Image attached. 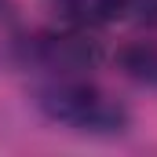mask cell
Masks as SVG:
<instances>
[{"label": "cell", "instance_id": "6da1fadb", "mask_svg": "<svg viewBox=\"0 0 157 157\" xmlns=\"http://www.w3.org/2000/svg\"><path fill=\"white\" fill-rule=\"evenodd\" d=\"M33 102L44 117L66 132L77 135H99L110 139L128 132L132 113L117 95H110L106 88H99L88 73H59V77H44L33 91Z\"/></svg>", "mask_w": 157, "mask_h": 157}, {"label": "cell", "instance_id": "7a4b0ae2", "mask_svg": "<svg viewBox=\"0 0 157 157\" xmlns=\"http://www.w3.org/2000/svg\"><path fill=\"white\" fill-rule=\"evenodd\" d=\"M26 59L40 66L48 77L59 73H91L102 62V48L99 40L88 37V29H70L66 33H40L26 44Z\"/></svg>", "mask_w": 157, "mask_h": 157}, {"label": "cell", "instance_id": "3957f363", "mask_svg": "<svg viewBox=\"0 0 157 157\" xmlns=\"http://www.w3.org/2000/svg\"><path fill=\"white\" fill-rule=\"evenodd\" d=\"M51 15L70 29H102L124 18V0H48Z\"/></svg>", "mask_w": 157, "mask_h": 157}, {"label": "cell", "instance_id": "277c9868", "mask_svg": "<svg viewBox=\"0 0 157 157\" xmlns=\"http://www.w3.org/2000/svg\"><path fill=\"white\" fill-rule=\"evenodd\" d=\"M121 73L143 88H157V40H132L117 51Z\"/></svg>", "mask_w": 157, "mask_h": 157}, {"label": "cell", "instance_id": "5b68a950", "mask_svg": "<svg viewBox=\"0 0 157 157\" xmlns=\"http://www.w3.org/2000/svg\"><path fill=\"white\" fill-rule=\"evenodd\" d=\"M124 18L139 29H157V0H124Z\"/></svg>", "mask_w": 157, "mask_h": 157}]
</instances>
